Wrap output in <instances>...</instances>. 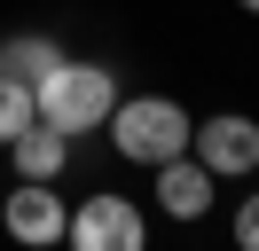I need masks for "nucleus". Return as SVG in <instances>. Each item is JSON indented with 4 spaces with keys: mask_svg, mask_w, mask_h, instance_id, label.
<instances>
[{
    "mask_svg": "<svg viewBox=\"0 0 259 251\" xmlns=\"http://www.w3.org/2000/svg\"><path fill=\"white\" fill-rule=\"evenodd\" d=\"M32 94H39V118H48L55 134H95V126H110V110H118V71L63 55L48 78H32Z\"/></svg>",
    "mask_w": 259,
    "mask_h": 251,
    "instance_id": "1",
    "label": "nucleus"
},
{
    "mask_svg": "<svg viewBox=\"0 0 259 251\" xmlns=\"http://www.w3.org/2000/svg\"><path fill=\"white\" fill-rule=\"evenodd\" d=\"M196 134V118L173 102V94H134V102L110 110V141L118 157H134V165H165V157H181Z\"/></svg>",
    "mask_w": 259,
    "mask_h": 251,
    "instance_id": "2",
    "label": "nucleus"
},
{
    "mask_svg": "<svg viewBox=\"0 0 259 251\" xmlns=\"http://www.w3.org/2000/svg\"><path fill=\"white\" fill-rule=\"evenodd\" d=\"M0 228L16 243H63L71 235V204L55 196V181H16L8 204H0Z\"/></svg>",
    "mask_w": 259,
    "mask_h": 251,
    "instance_id": "3",
    "label": "nucleus"
},
{
    "mask_svg": "<svg viewBox=\"0 0 259 251\" xmlns=\"http://www.w3.org/2000/svg\"><path fill=\"white\" fill-rule=\"evenodd\" d=\"M189 149L212 165V181H243V173H259V126L236 118V110H220V118H204L189 134Z\"/></svg>",
    "mask_w": 259,
    "mask_h": 251,
    "instance_id": "4",
    "label": "nucleus"
},
{
    "mask_svg": "<svg viewBox=\"0 0 259 251\" xmlns=\"http://www.w3.org/2000/svg\"><path fill=\"white\" fill-rule=\"evenodd\" d=\"M63 243H79V251H142L149 228H142V212H134L126 196H87L79 212H71Z\"/></svg>",
    "mask_w": 259,
    "mask_h": 251,
    "instance_id": "5",
    "label": "nucleus"
},
{
    "mask_svg": "<svg viewBox=\"0 0 259 251\" xmlns=\"http://www.w3.org/2000/svg\"><path fill=\"white\" fill-rule=\"evenodd\" d=\"M149 173H157V204L173 220H204L212 212V165H204V157L181 149V157H165V165H149Z\"/></svg>",
    "mask_w": 259,
    "mask_h": 251,
    "instance_id": "6",
    "label": "nucleus"
},
{
    "mask_svg": "<svg viewBox=\"0 0 259 251\" xmlns=\"http://www.w3.org/2000/svg\"><path fill=\"white\" fill-rule=\"evenodd\" d=\"M8 157H16V181H55V173L71 165V134H55L48 118H32L16 141H8Z\"/></svg>",
    "mask_w": 259,
    "mask_h": 251,
    "instance_id": "7",
    "label": "nucleus"
},
{
    "mask_svg": "<svg viewBox=\"0 0 259 251\" xmlns=\"http://www.w3.org/2000/svg\"><path fill=\"white\" fill-rule=\"evenodd\" d=\"M55 63H63V47H55V39H39V31L0 39V71H8V78H48Z\"/></svg>",
    "mask_w": 259,
    "mask_h": 251,
    "instance_id": "8",
    "label": "nucleus"
},
{
    "mask_svg": "<svg viewBox=\"0 0 259 251\" xmlns=\"http://www.w3.org/2000/svg\"><path fill=\"white\" fill-rule=\"evenodd\" d=\"M32 118H39V94H32V78H8V71H0V149H8V141H16Z\"/></svg>",
    "mask_w": 259,
    "mask_h": 251,
    "instance_id": "9",
    "label": "nucleus"
},
{
    "mask_svg": "<svg viewBox=\"0 0 259 251\" xmlns=\"http://www.w3.org/2000/svg\"><path fill=\"white\" fill-rule=\"evenodd\" d=\"M236 243H243V251H259V188L236 204Z\"/></svg>",
    "mask_w": 259,
    "mask_h": 251,
    "instance_id": "10",
    "label": "nucleus"
},
{
    "mask_svg": "<svg viewBox=\"0 0 259 251\" xmlns=\"http://www.w3.org/2000/svg\"><path fill=\"white\" fill-rule=\"evenodd\" d=\"M236 8H251V16H259V0H236Z\"/></svg>",
    "mask_w": 259,
    "mask_h": 251,
    "instance_id": "11",
    "label": "nucleus"
}]
</instances>
